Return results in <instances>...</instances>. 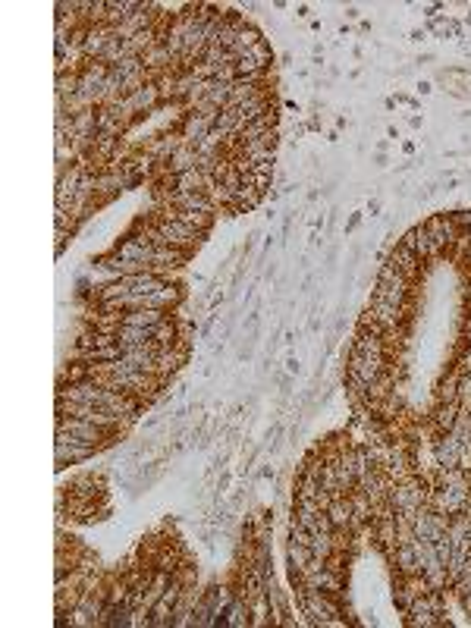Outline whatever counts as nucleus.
I'll use <instances>...</instances> for the list:
<instances>
[{
	"instance_id": "nucleus-1",
	"label": "nucleus",
	"mask_w": 471,
	"mask_h": 628,
	"mask_svg": "<svg viewBox=\"0 0 471 628\" xmlns=\"http://www.w3.org/2000/svg\"><path fill=\"white\" fill-rule=\"evenodd\" d=\"M95 453V446L88 443H73V440H63L57 437V465H66V462H82Z\"/></svg>"
}]
</instances>
